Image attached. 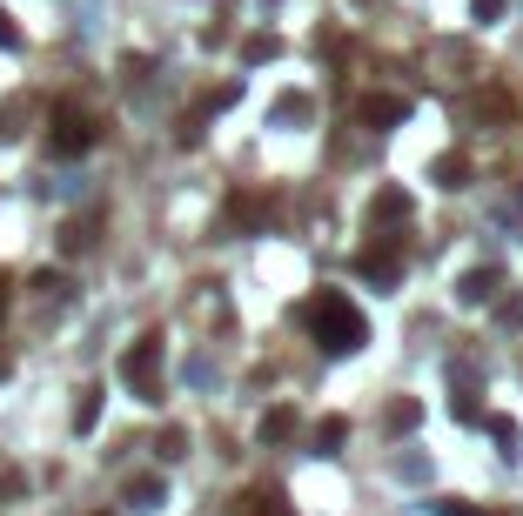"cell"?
<instances>
[{
	"mask_svg": "<svg viewBox=\"0 0 523 516\" xmlns=\"http://www.w3.org/2000/svg\"><path fill=\"white\" fill-rule=\"evenodd\" d=\"M302 322H309V336H316L322 356H356V349L369 342L363 309H356L342 289H316L309 295V309H302Z\"/></svg>",
	"mask_w": 523,
	"mask_h": 516,
	"instance_id": "1",
	"label": "cell"
},
{
	"mask_svg": "<svg viewBox=\"0 0 523 516\" xmlns=\"http://www.w3.org/2000/svg\"><path fill=\"white\" fill-rule=\"evenodd\" d=\"M121 376L141 403H161V336H141L128 356H121Z\"/></svg>",
	"mask_w": 523,
	"mask_h": 516,
	"instance_id": "2",
	"label": "cell"
},
{
	"mask_svg": "<svg viewBox=\"0 0 523 516\" xmlns=\"http://www.w3.org/2000/svg\"><path fill=\"white\" fill-rule=\"evenodd\" d=\"M88 148H94V121L74 114V108H61L54 114V155H88Z\"/></svg>",
	"mask_w": 523,
	"mask_h": 516,
	"instance_id": "3",
	"label": "cell"
},
{
	"mask_svg": "<svg viewBox=\"0 0 523 516\" xmlns=\"http://www.w3.org/2000/svg\"><path fill=\"white\" fill-rule=\"evenodd\" d=\"M403 121H410V94H369L363 101V128H376V135L403 128Z\"/></svg>",
	"mask_w": 523,
	"mask_h": 516,
	"instance_id": "4",
	"label": "cell"
},
{
	"mask_svg": "<svg viewBox=\"0 0 523 516\" xmlns=\"http://www.w3.org/2000/svg\"><path fill=\"white\" fill-rule=\"evenodd\" d=\"M403 215H410V195H403V188H383V195L369 202V228H376V235H383L389 222H403Z\"/></svg>",
	"mask_w": 523,
	"mask_h": 516,
	"instance_id": "5",
	"label": "cell"
},
{
	"mask_svg": "<svg viewBox=\"0 0 523 516\" xmlns=\"http://www.w3.org/2000/svg\"><path fill=\"white\" fill-rule=\"evenodd\" d=\"M235 516H289V503H282V490H249L235 496Z\"/></svg>",
	"mask_w": 523,
	"mask_h": 516,
	"instance_id": "6",
	"label": "cell"
},
{
	"mask_svg": "<svg viewBox=\"0 0 523 516\" xmlns=\"http://www.w3.org/2000/svg\"><path fill=\"white\" fill-rule=\"evenodd\" d=\"M356 269H363L369 282H383V289H389V282L403 275V262H396V255H383V248H369V255H363V262H356Z\"/></svg>",
	"mask_w": 523,
	"mask_h": 516,
	"instance_id": "7",
	"label": "cell"
},
{
	"mask_svg": "<svg viewBox=\"0 0 523 516\" xmlns=\"http://www.w3.org/2000/svg\"><path fill=\"white\" fill-rule=\"evenodd\" d=\"M296 436V409H269L262 416V443H289Z\"/></svg>",
	"mask_w": 523,
	"mask_h": 516,
	"instance_id": "8",
	"label": "cell"
},
{
	"mask_svg": "<svg viewBox=\"0 0 523 516\" xmlns=\"http://www.w3.org/2000/svg\"><path fill=\"white\" fill-rule=\"evenodd\" d=\"M490 289H497V275L477 269V275H463V289H456V295H463V302H490Z\"/></svg>",
	"mask_w": 523,
	"mask_h": 516,
	"instance_id": "9",
	"label": "cell"
},
{
	"mask_svg": "<svg viewBox=\"0 0 523 516\" xmlns=\"http://www.w3.org/2000/svg\"><path fill=\"white\" fill-rule=\"evenodd\" d=\"M450 416H456V423H483V409H477V396H450Z\"/></svg>",
	"mask_w": 523,
	"mask_h": 516,
	"instance_id": "10",
	"label": "cell"
},
{
	"mask_svg": "<svg viewBox=\"0 0 523 516\" xmlns=\"http://www.w3.org/2000/svg\"><path fill=\"white\" fill-rule=\"evenodd\" d=\"M94 416H101V396H94V389H81V409H74V423L94 429Z\"/></svg>",
	"mask_w": 523,
	"mask_h": 516,
	"instance_id": "11",
	"label": "cell"
},
{
	"mask_svg": "<svg viewBox=\"0 0 523 516\" xmlns=\"http://www.w3.org/2000/svg\"><path fill=\"white\" fill-rule=\"evenodd\" d=\"M342 436H349V423H342V416H329V423H322V429H316V443H322V449H336V443H342Z\"/></svg>",
	"mask_w": 523,
	"mask_h": 516,
	"instance_id": "12",
	"label": "cell"
},
{
	"mask_svg": "<svg viewBox=\"0 0 523 516\" xmlns=\"http://www.w3.org/2000/svg\"><path fill=\"white\" fill-rule=\"evenodd\" d=\"M490 436H497V443H503V456L517 449V423H503V416H490Z\"/></svg>",
	"mask_w": 523,
	"mask_h": 516,
	"instance_id": "13",
	"label": "cell"
},
{
	"mask_svg": "<svg viewBox=\"0 0 523 516\" xmlns=\"http://www.w3.org/2000/svg\"><path fill=\"white\" fill-rule=\"evenodd\" d=\"M470 14H477V21H497V14H503V0H470Z\"/></svg>",
	"mask_w": 523,
	"mask_h": 516,
	"instance_id": "14",
	"label": "cell"
},
{
	"mask_svg": "<svg viewBox=\"0 0 523 516\" xmlns=\"http://www.w3.org/2000/svg\"><path fill=\"white\" fill-rule=\"evenodd\" d=\"M0 47H21V34H14V21L0 14Z\"/></svg>",
	"mask_w": 523,
	"mask_h": 516,
	"instance_id": "15",
	"label": "cell"
},
{
	"mask_svg": "<svg viewBox=\"0 0 523 516\" xmlns=\"http://www.w3.org/2000/svg\"><path fill=\"white\" fill-rule=\"evenodd\" d=\"M443 516H483V510H470V503H436Z\"/></svg>",
	"mask_w": 523,
	"mask_h": 516,
	"instance_id": "16",
	"label": "cell"
},
{
	"mask_svg": "<svg viewBox=\"0 0 523 516\" xmlns=\"http://www.w3.org/2000/svg\"><path fill=\"white\" fill-rule=\"evenodd\" d=\"M0 376H7V356H0Z\"/></svg>",
	"mask_w": 523,
	"mask_h": 516,
	"instance_id": "17",
	"label": "cell"
}]
</instances>
